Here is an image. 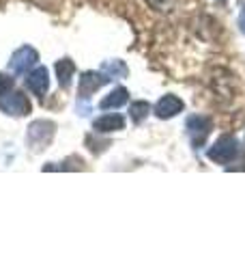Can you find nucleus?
Masks as SVG:
<instances>
[{"mask_svg":"<svg viewBox=\"0 0 245 259\" xmlns=\"http://www.w3.org/2000/svg\"><path fill=\"white\" fill-rule=\"evenodd\" d=\"M54 134H56V123L50 119H37V121H32V123L28 125V132H26V143H28V147L39 153V151H43L47 145L52 143L54 139Z\"/></svg>","mask_w":245,"mask_h":259,"instance_id":"nucleus-1","label":"nucleus"},{"mask_svg":"<svg viewBox=\"0 0 245 259\" xmlns=\"http://www.w3.org/2000/svg\"><path fill=\"white\" fill-rule=\"evenodd\" d=\"M236 153H239L236 141L232 136H222V139H217L213 147H209L207 156H209V160L217 162V164H228V162H232L236 158Z\"/></svg>","mask_w":245,"mask_h":259,"instance_id":"nucleus-2","label":"nucleus"},{"mask_svg":"<svg viewBox=\"0 0 245 259\" xmlns=\"http://www.w3.org/2000/svg\"><path fill=\"white\" fill-rule=\"evenodd\" d=\"M0 110L13 117H24L30 112V102L22 91H7L0 95Z\"/></svg>","mask_w":245,"mask_h":259,"instance_id":"nucleus-3","label":"nucleus"},{"mask_svg":"<svg viewBox=\"0 0 245 259\" xmlns=\"http://www.w3.org/2000/svg\"><path fill=\"white\" fill-rule=\"evenodd\" d=\"M211 127H213V123H211L209 117L194 115V117L187 119V134H190L194 147H200V145H204V141H207V136L211 132Z\"/></svg>","mask_w":245,"mask_h":259,"instance_id":"nucleus-4","label":"nucleus"},{"mask_svg":"<svg viewBox=\"0 0 245 259\" xmlns=\"http://www.w3.org/2000/svg\"><path fill=\"white\" fill-rule=\"evenodd\" d=\"M37 61H39V54H37L35 48L24 46V48H20V50L13 52L11 61H9V67H11V71H15V74H26L30 67H35Z\"/></svg>","mask_w":245,"mask_h":259,"instance_id":"nucleus-5","label":"nucleus"},{"mask_svg":"<svg viewBox=\"0 0 245 259\" xmlns=\"http://www.w3.org/2000/svg\"><path fill=\"white\" fill-rule=\"evenodd\" d=\"M105 82H110V76H105L103 71H86L80 76V100H88L97 89H101Z\"/></svg>","mask_w":245,"mask_h":259,"instance_id":"nucleus-6","label":"nucleus"},{"mask_svg":"<svg viewBox=\"0 0 245 259\" xmlns=\"http://www.w3.org/2000/svg\"><path fill=\"white\" fill-rule=\"evenodd\" d=\"M183 110V100H178L176 95H163L155 106V115L159 119H172Z\"/></svg>","mask_w":245,"mask_h":259,"instance_id":"nucleus-7","label":"nucleus"},{"mask_svg":"<svg viewBox=\"0 0 245 259\" xmlns=\"http://www.w3.org/2000/svg\"><path fill=\"white\" fill-rule=\"evenodd\" d=\"M26 87H28L37 97H43L45 91H47V87H50L47 69H45V67H35V69H32L30 74H28V78H26Z\"/></svg>","mask_w":245,"mask_h":259,"instance_id":"nucleus-8","label":"nucleus"},{"mask_svg":"<svg viewBox=\"0 0 245 259\" xmlns=\"http://www.w3.org/2000/svg\"><path fill=\"white\" fill-rule=\"evenodd\" d=\"M93 127H95V132H99V134L116 132V130L125 127V119H122L120 115H103V117H99L95 121Z\"/></svg>","mask_w":245,"mask_h":259,"instance_id":"nucleus-9","label":"nucleus"},{"mask_svg":"<svg viewBox=\"0 0 245 259\" xmlns=\"http://www.w3.org/2000/svg\"><path fill=\"white\" fill-rule=\"evenodd\" d=\"M127 100H129V93H127V89L118 87V89H114L112 93H108V95H105L103 100L99 102V108H101V110H110V108H120L122 104H127Z\"/></svg>","mask_w":245,"mask_h":259,"instance_id":"nucleus-10","label":"nucleus"},{"mask_svg":"<svg viewBox=\"0 0 245 259\" xmlns=\"http://www.w3.org/2000/svg\"><path fill=\"white\" fill-rule=\"evenodd\" d=\"M73 74H76V65H73V61L63 59V61L56 63V76H58V82L63 89H69Z\"/></svg>","mask_w":245,"mask_h":259,"instance_id":"nucleus-11","label":"nucleus"},{"mask_svg":"<svg viewBox=\"0 0 245 259\" xmlns=\"http://www.w3.org/2000/svg\"><path fill=\"white\" fill-rule=\"evenodd\" d=\"M101 71L105 76H110V80L112 78H127V65L122 61H105L101 65Z\"/></svg>","mask_w":245,"mask_h":259,"instance_id":"nucleus-12","label":"nucleus"},{"mask_svg":"<svg viewBox=\"0 0 245 259\" xmlns=\"http://www.w3.org/2000/svg\"><path fill=\"white\" fill-rule=\"evenodd\" d=\"M149 112H151L149 102H132V106H129V115H132V119L136 121V123H140Z\"/></svg>","mask_w":245,"mask_h":259,"instance_id":"nucleus-13","label":"nucleus"},{"mask_svg":"<svg viewBox=\"0 0 245 259\" xmlns=\"http://www.w3.org/2000/svg\"><path fill=\"white\" fill-rule=\"evenodd\" d=\"M146 5L151 7V9L159 11V13H170L174 9L176 0H146Z\"/></svg>","mask_w":245,"mask_h":259,"instance_id":"nucleus-14","label":"nucleus"},{"mask_svg":"<svg viewBox=\"0 0 245 259\" xmlns=\"http://www.w3.org/2000/svg\"><path fill=\"white\" fill-rule=\"evenodd\" d=\"M13 89V78H7L0 74V95H5L7 91H11Z\"/></svg>","mask_w":245,"mask_h":259,"instance_id":"nucleus-15","label":"nucleus"},{"mask_svg":"<svg viewBox=\"0 0 245 259\" xmlns=\"http://www.w3.org/2000/svg\"><path fill=\"white\" fill-rule=\"evenodd\" d=\"M239 30L245 35V5L241 7V11H239Z\"/></svg>","mask_w":245,"mask_h":259,"instance_id":"nucleus-16","label":"nucleus"}]
</instances>
